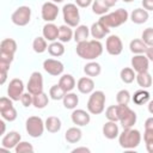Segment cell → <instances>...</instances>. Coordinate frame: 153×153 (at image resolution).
Listing matches in <instances>:
<instances>
[{
  "label": "cell",
  "instance_id": "obj_1",
  "mask_svg": "<svg viewBox=\"0 0 153 153\" xmlns=\"http://www.w3.org/2000/svg\"><path fill=\"white\" fill-rule=\"evenodd\" d=\"M103 53V45L98 39L84 41L76 44V54L84 60H94Z\"/></svg>",
  "mask_w": 153,
  "mask_h": 153
},
{
  "label": "cell",
  "instance_id": "obj_2",
  "mask_svg": "<svg viewBox=\"0 0 153 153\" xmlns=\"http://www.w3.org/2000/svg\"><path fill=\"white\" fill-rule=\"evenodd\" d=\"M120 146L124 149H133L137 147L141 142V133L134 128L123 129V131L118 135Z\"/></svg>",
  "mask_w": 153,
  "mask_h": 153
},
{
  "label": "cell",
  "instance_id": "obj_3",
  "mask_svg": "<svg viewBox=\"0 0 153 153\" xmlns=\"http://www.w3.org/2000/svg\"><path fill=\"white\" fill-rule=\"evenodd\" d=\"M128 17H129V14H128L127 10L118 8L115 12L102 16L99 18V22L103 23L105 26H108L110 29V27H117V26L124 24L128 20Z\"/></svg>",
  "mask_w": 153,
  "mask_h": 153
},
{
  "label": "cell",
  "instance_id": "obj_4",
  "mask_svg": "<svg viewBox=\"0 0 153 153\" xmlns=\"http://www.w3.org/2000/svg\"><path fill=\"white\" fill-rule=\"evenodd\" d=\"M105 108V94L103 91H94L91 93L87 102V110L92 115H99Z\"/></svg>",
  "mask_w": 153,
  "mask_h": 153
},
{
  "label": "cell",
  "instance_id": "obj_5",
  "mask_svg": "<svg viewBox=\"0 0 153 153\" xmlns=\"http://www.w3.org/2000/svg\"><path fill=\"white\" fill-rule=\"evenodd\" d=\"M117 110H118V118L120 122L123 127V129L127 128H133V126L136 123V114L135 111H133L128 104H118L117 105Z\"/></svg>",
  "mask_w": 153,
  "mask_h": 153
},
{
  "label": "cell",
  "instance_id": "obj_6",
  "mask_svg": "<svg viewBox=\"0 0 153 153\" xmlns=\"http://www.w3.org/2000/svg\"><path fill=\"white\" fill-rule=\"evenodd\" d=\"M25 128H26L27 134L31 137H39V136H42V134H43V131L45 129V124H44V122H43V120L41 117L30 116L26 120Z\"/></svg>",
  "mask_w": 153,
  "mask_h": 153
},
{
  "label": "cell",
  "instance_id": "obj_7",
  "mask_svg": "<svg viewBox=\"0 0 153 153\" xmlns=\"http://www.w3.org/2000/svg\"><path fill=\"white\" fill-rule=\"evenodd\" d=\"M62 13H63V20L67 25H69L71 27H76L79 25L80 14L78 6L75 4H66L62 8Z\"/></svg>",
  "mask_w": 153,
  "mask_h": 153
},
{
  "label": "cell",
  "instance_id": "obj_8",
  "mask_svg": "<svg viewBox=\"0 0 153 153\" xmlns=\"http://www.w3.org/2000/svg\"><path fill=\"white\" fill-rule=\"evenodd\" d=\"M12 23L17 26H25L31 19V8L29 6H19L12 13Z\"/></svg>",
  "mask_w": 153,
  "mask_h": 153
},
{
  "label": "cell",
  "instance_id": "obj_9",
  "mask_svg": "<svg viewBox=\"0 0 153 153\" xmlns=\"http://www.w3.org/2000/svg\"><path fill=\"white\" fill-rule=\"evenodd\" d=\"M24 93V84L20 79H12L8 84V87H7V96L13 100V102H17V100H20L22 96Z\"/></svg>",
  "mask_w": 153,
  "mask_h": 153
},
{
  "label": "cell",
  "instance_id": "obj_10",
  "mask_svg": "<svg viewBox=\"0 0 153 153\" xmlns=\"http://www.w3.org/2000/svg\"><path fill=\"white\" fill-rule=\"evenodd\" d=\"M105 49L106 51L110 54V55H120L123 50V43L121 41V38L116 35H110L108 38H106V42H105Z\"/></svg>",
  "mask_w": 153,
  "mask_h": 153
},
{
  "label": "cell",
  "instance_id": "obj_11",
  "mask_svg": "<svg viewBox=\"0 0 153 153\" xmlns=\"http://www.w3.org/2000/svg\"><path fill=\"white\" fill-rule=\"evenodd\" d=\"M27 91L31 94H38L43 92V76L39 72H33L27 81Z\"/></svg>",
  "mask_w": 153,
  "mask_h": 153
},
{
  "label": "cell",
  "instance_id": "obj_12",
  "mask_svg": "<svg viewBox=\"0 0 153 153\" xmlns=\"http://www.w3.org/2000/svg\"><path fill=\"white\" fill-rule=\"evenodd\" d=\"M59 14V8L55 2L49 1L44 2L42 6V19L45 20L47 23H51L57 18Z\"/></svg>",
  "mask_w": 153,
  "mask_h": 153
},
{
  "label": "cell",
  "instance_id": "obj_13",
  "mask_svg": "<svg viewBox=\"0 0 153 153\" xmlns=\"http://www.w3.org/2000/svg\"><path fill=\"white\" fill-rule=\"evenodd\" d=\"M43 69H44L48 74L54 75V76H57V75L62 74L65 67H63V63L60 62L59 60L47 59V60H44V62H43Z\"/></svg>",
  "mask_w": 153,
  "mask_h": 153
},
{
  "label": "cell",
  "instance_id": "obj_14",
  "mask_svg": "<svg viewBox=\"0 0 153 153\" xmlns=\"http://www.w3.org/2000/svg\"><path fill=\"white\" fill-rule=\"evenodd\" d=\"M131 67L136 73H142V72H147L148 71V66H149V60L146 55L143 54H135L131 57Z\"/></svg>",
  "mask_w": 153,
  "mask_h": 153
},
{
  "label": "cell",
  "instance_id": "obj_15",
  "mask_svg": "<svg viewBox=\"0 0 153 153\" xmlns=\"http://www.w3.org/2000/svg\"><path fill=\"white\" fill-rule=\"evenodd\" d=\"M22 136L18 131H10L6 135H4L2 140H1V147L5 149H11V148H16V146L20 142Z\"/></svg>",
  "mask_w": 153,
  "mask_h": 153
},
{
  "label": "cell",
  "instance_id": "obj_16",
  "mask_svg": "<svg viewBox=\"0 0 153 153\" xmlns=\"http://www.w3.org/2000/svg\"><path fill=\"white\" fill-rule=\"evenodd\" d=\"M71 118H72V122L79 127H84V126L88 124L91 121L90 114L82 109H74L71 115Z\"/></svg>",
  "mask_w": 153,
  "mask_h": 153
},
{
  "label": "cell",
  "instance_id": "obj_17",
  "mask_svg": "<svg viewBox=\"0 0 153 153\" xmlns=\"http://www.w3.org/2000/svg\"><path fill=\"white\" fill-rule=\"evenodd\" d=\"M109 32H110V29L108 26H105L103 23H100L99 20L97 23H93L91 29H90V33L92 35V37L94 39H98V41L104 38Z\"/></svg>",
  "mask_w": 153,
  "mask_h": 153
},
{
  "label": "cell",
  "instance_id": "obj_18",
  "mask_svg": "<svg viewBox=\"0 0 153 153\" xmlns=\"http://www.w3.org/2000/svg\"><path fill=\"white\" fill-rule=\"evenodd\" d=\"M42 33H43V37L49 42H54L59 39V27L53 23H47L43 26Z\"/></svg>",
  "mask_w": 153,
  "mask_h": 153
},
{
  "label": "cell",
  "instance_id": "obj_19",
  "mask_svg": "<svg viewBox=\"0 0 153 153\" xmlns=\"http://www.w3.org/2000/svg\"><path fill=\"white\" fill-rule=\"evenodd\" d=\"M76 87H78L79 92H81L84 94H88V93H92L94 90V81L90 76H82L78 80Z\"/></svg>",
  "mask_w": 153,
  "mask_h": 153
},
{
  "label": "cell",
  "instance_id": "obj_20",
  "mask_svg": "<svg viewBox=\"0 0 153 153\" xmlns=\"http://www.w3.org/2000/svg\"><path fill=\"white\" fill-rule=\"evenodd\" d=\"M103 135L109 140H112V139L117 137L120 135V133H118V126L116 124V122L108 121L103 126Z\"/></svg>",
  "mask_w": 153,
  "mask_h": 153
},
{
  "label": "cell",
  "instance_id": "obj_21",
  "mask_svg": "<svg viewBox=\"0 0 153 153\" xmlns=\"http://www.w3.org/2000/svg\"><path fill=\"white\" fill-rule=\"evenodd\" d=\"M148 17H149L148 11H146L145 8H135L131 12V14H130V19L135 24H143V23H146Z\"/></svg>",
  "mask_w": 153,
  "mask_h": 153
},
{
  "label": "cell",
  "instance_id": "obj_22",
  "mask_svg": "<svg viewBox=\"0 0 153 153\" xmlns=\"http://www.w3.org/2000/svg\"><path fill=\"white\" fill-rule=\"evenodd\" d=\"M88 35H90V29L86 25H78L76 29H75V31H74L73 39L76 43H80V42L87 41Z\"/></svg>",
  "mask_w": 153,
  "mask_h": 153
},
{
  "label": "cell",
  "instance_id": "obj_23",
  "mask_svg": "<svg viewBox=\"0 0 153 153\" xmlns=\"http://www.w3.org/2000/svg\"><path fill=\"white\" fill-rule=\"evenodd\" d=\"M81 136H82V133L76 127H72V128L67 129V131L65 134V139L69 143H76V142H79L81 140Z\"/></svg>",
  "mask_w": 153,
  "mask_h": 153
},
{
  "label": "cell",
  "instance_id": "obj_24",
  "mask_svg": "<svg viewBox=\"0 0 153 153\" xmlns=\"http://www.w3.org/2000/svg\"><path fill=\"white\" fill-rule=\"evenodd\" d=\"M45 124V129L49 131V133H57L60 129H61V120L56 116H50L45 120L44 122Z\"/></svg>",
  "mask_w": 153,
  "mask_h": 153
},
{
  "label": "cell",
  "instance_id": "obj_25",
  "mask_svg": "<svg viewBox=\"0 0 153 153\" xmlns=\"http://www.w3.org/2000/svg\"><path fill=\"white\" fill-rule=\"evenodd\" d=\"M0 51L14 55V53L17 51V43H16V41L12 39V38L2 39L1 43H0Z\"/></svg>",
  "mask_w": 153,
  "mask_h": 153
},
{
  "label": "cell",
  "instance_id": "obj_26",
  "mask_svg": "<svg viewBox=\"0 0 153 153\" xmlns=\"http://www.w3.org/2000/svg\"><path fill=\"white\" fill-rule=\"evenodd\" d=\"M59 85L66 91V92H71L74 87H75V80L71 74H63L60 80H59Z\"/></svg>",
  "mask_w": 153,
  "mask_h": 153
},
{
  "label": "cell",
  "instance_id": "obj_27",
  "mask_svg": "<svg viewBox=\"0 0 153 153\" xmlns=\"http://www.w3.org/2000/svg\"><path fill=\"white\" fill-rule=\"evenodd\" d=\"M62 100H63V106L66 109H69V110H74L76 108L78 103H79L78 96L73 92H67Z\"/></svg>",
  "mask_w": 153,
  "mask_h": 153
},
{
  "label": "cell",
  "instance_id": "obj_28",
  "mask_svg": "<svg viewBox=\"0 0 153 153\" xmlns=\"http://www.w3.org/2000/svg\"><path fill=\"white\" fill-rule=\"evenodd\" d=\"M73 35H74V32L72 31L69 25H61L59 27V41L60 42H62V43L69 42L73 38Z\"/></svg>",
  "mask_w": 153,
  "mask_h": 153
},
{
  "label": "cell",
  "instance_id": "obj_29",
  "mask_svg": "<svg viewBox=\"0 0 153 153\" xmlns=\"http://www.w3.org/2000/svg\"><path fill=\"white\" fill-rule=\"evenodd\" d=\"M102 72V67L98 62H94V61H91L88 62L87 65H85L84 67V73L87 75V76H98Z\"/></svg>",
  "mask_w": 153,
  "mask_h": 153
},
{
  "label": "cell",
  "instance_id": "obj_30",
  "mask_svg": "<svg viewBox=\"0 0 153 153\" xmlns=\"http://www.w3.org/2000/svg\"><path fill=\"white\" fill-rule=\"evenodd\" d=\"M129 48H130V51L134 53V54H143V53H146L148 45H147L142 39L136 38V39H133V41L130 42Z\"/></svg>",
  "mask_w": 153,
  "mask_h": 153
},
{
  "label": "cell",
  "instance_id": "obj_31",
  "mask_svg": "<svg viewBox=\"0 0 153 153\" xmlns=\"http://www.w3.org/2000/svg\"><path fill=\"white\" fill-rule=\"evenodd\" d=\"M136 81H137L139 86L142 87V88H148V87L152 86V76H151V74L148 72L137 73Z\"/></svg>",
  "mask_w": 153,
  "mask_h": 153
},
{
  "label": "cell",
  "instance_id": "obj_32",
  "mask_svg": "<svg viewBox=\"0 0 153 153\" xmlns=\"http://www.w3.org/2000/svg\"><path fill=\"white\" fill-rule=\"evenodd\" d=\"M48 53H49L51 56H56V57L63 55V53H65V47H63L62 42H56V41L51 42V43L48 45Z\"/></svg>",
  "mask_w": 153,
  "mask_h": 153
},
{
  "label": "cell",
  "instance_id": "obj_33",
  "mask_svg": "<svg viewBox=\"0 0 153 153\" xmlns=\"http://www.w3.org/2000/svg\"><path fill=\"white\" fill-rule=\"evenodd\" d=\"M32 49L35 53L37 54H42L48 49V44H47V39L44 37H36L32 42Z\"/></svg>",
  "mask_w": 153,
  "mask_h": 153
},
{
  "label": "cell",
  "instance_id": "obj_34",
  "mask_svg": "<svg viewBox=\"0 0 153 153\" xmlns=\"http://www.w3.org/2000/svg\"><path fill=\"white\" fill-rule=\"evenodd\" d=\"M49 103V98L44 92H41L38 94H33V106L37 109H44Z\"/></svg>",
  "mask_w": 153,
  "mask_h": 153
},
{
  "label": "cell",
  "instance_id": "obj_35",
  "mask_svg": "<svg viewBox=\"0 0 153 153\" xmlns=\"http://www.w3.org/2000/svg\"><path fill=\"white\" fill-rule=\"evenodd\" d=\"M120 76H121V80L124 84H131L134 81V79H136V75L134 73V69L133 68H129V67L123 68L121 71V73H120Z\"/></svg>",
  "mask_w": 153,
  "mask_h": 153
},
{
  "label": "cell",
  "instance_id": "obj_36",
  "mask_svg": "<svg viewBox=\"0 0 153 153\" xmlns=\"http://www.w3.org/2000/svg\"><path fill=\"white\" fill-rule=\"evenodd\" d=\"M92 11L96 14L104 16L109 11V7L106 6L104 0H93V2H92Z\"/></svg>",
  "mask_w": 153,
  "mask_h": 153
},
{
  "label": "cell",
  "instance_id": "obj_37",
  "mask_svg": "<svg viewBox=\"0 0 153 153\" xmlns=\"http://www.w3.org/2000/svg\"><path fill=\"white\" fill-rule=\"evenodd\" d=\"M66 93H67V92H66L59 84H57V85H53V86L50 87V90H49V96H50V98L54 99V100L63 99V97H65Z\"/></svg>",
  "mask_w": 153,
  "mask_h": 153
},
{
  "label": "cell",
  "instance_id": "obj_38",
  "mask_svg": "<svg viewBox=\"0 0 153 153\" xmlns=\"http://www.w3.org/2000/svg\"><path fill=\"white\" fill-rule=\"evenodd\" d=\"M148 100H149V93L145 90H140V91L135 92L133 96V102L137 105H142V104L147 103Z\"/></svg>",
  "mask_w": 153,
  "mask_h": 153
},
{
  "label": "cell",
  "instance_id": "obj_39",
  "mask_svg": "<svg viewBox=\"0 0 153 153\" xmlns=\"http://www.w3.org/2000/svg\"><path fill=\"white\" fill-rule=\"evenodd\" d=\"M105 116L109 121H114V122H118V110H117V105H111L105 110Z\"/></svg>",
  "mask_w": 153,
  "mask_h": 153
},
{
  "label": "cell",
  "instance_id": "obj_40",
  "mask_svg": "<svg viewBox=\"0 0 153 153\" xmlns=\"http://www.w3.org/2000/svg\"><path fill=\"white\" fill-rule=\"evenodd\" d=\"M116 100H117V104H128L129 100H130V93L128 90H121L117 92L116 94Z\"/></svg>",
  "mask_w": 153,
  "mask_h": 153
},
{
  "label": "cell",
  "instance_id": "obj_41",
  "mask_svg": "<svg viewBox=\"0 0 153 153\" xmlns=\"http://www.w3.org/2000/svg\"><path fill=\"white\" fill-rule=\"evenodd\" d=\"M16 153H29V152H33V147L31 143L26 142V141H20L16 148H14Z\"/></svg>",
  "mask_w": 153,
  "mask_h": 153
},
{
  "label": "cell",
  "instance_id": "obj_42",
  "mask_svg": "<svg viewBox=\"0 0 153 153\" xmlns=\"http://www.w3.org/2000/svg\"><path fill=\"white\" fill-rule=\"evenodd\" d=\"M1 117L5 120V121H8V122H12L17 118V110L14 109V106L5 110V111H1Z\"/></svg>",
  "mask_w": 153,
  "mask_h": 153
},
{
  "label": "cell",
  "instance_id": "obj_43",
  "mask_svg": "<svg viewBox=\"0 0 153 153\" xmlns=\"http://www.w3.org/2000/svg\"><path fill=\"white\" fill-rule=\"evenodd\" d=\"M142 41L148 47L153 45V27H147V29L143 30V32H142Z\"/></svg>",
  "mask_w": 153,
  "mask_h": 153
},
{
  "label": "cell",
  "instance_id": "obj_44",
  "mask_svg": "<svg viewBox=\"0 0 153 153\" xmlns=\"http://www.w3.org/2000/svg\"><path fill=\"white\" fill-rule=\"evenodd\" d=\"M20 102H22L23 106L29 108L30 105L33 104V94H31L29 91H27L26 93H23V96H22V98H20Z\"/></svg>",
  "mask_w": 153,
  "mask_h": 153
},
{
  "label": "cell",
  "instance_id": "obj_45",
  "mask_svg": "<svg viewBox=\"0 0 153 153\" xmlns=\"http://www.w3.org/2000/svg\"><path fill=\"white\" fill-rule=\"evenodd\" d=\"M12 102L13 100L10 97H1L0 98V112L7 110L10 108H12L13 106V103Z\"/></svg>",
  "mask_w": 153,
  "mask_h": 153
},
{
  "label": "cell",
  "instance_id": "obj_46",
  "mask_svg": "<svg viewBox=\"0 0 153 153\" xmlns=\"http://www.w3.org/2000/svg\"><path fill=\"white\" fill-rule=\"evenodd\" d=\"M14 55L12 54H7V53H1L0 51V63H5V65H11L13 61Z\"/></svg>",
  "mask_w": 153,
  "mask_h": 153
},
{
  "label": "cell",
  "instance_id": "obj_47",
  "mask_svg": "<svg viewBox=\"0 0 153 153\" xmlns=\"http://www.w3.org/2000/svg\"><path fill=\"white\" fill-rule=\"evenodd\" d=\"M92 2H93V0H75V4H76V6H79V7H82V8H85V7H88L90 5H92Z\"/></svg>",
  "mask_w": 153,
  "mask_h": 153
},
{
  "label": "cell",
  "instance_id": "obj_48",
  "mask_svg": "<svg viewBox=\"0 0 153 153\" xmlns=\"http://www.w3.org/2000/svg\"><path fill=\"white\" fill-rule=\"evenodd\" d=\"M143 140L145 142H152L153 141V130H146L145 129V133H143Z\"/></svg>",
  "mask_w": 153,
  "mask_h": 153
},
{
  "label": "cell",
  "instance_id": "obj_49",
  "mask_svg": "<svg viewBox=\"0 0 153 153\" xmlns=\"http://www.w3.org/2000/svg\"><path fill=\"white\" fill-rule=\"evenodd\" d=\"M142 7L146 11H153V0H142Z\"/></svg>",
  "mask_w": 153,
  "mask_h": 153
},
{
  "label": "cell",
  "instance_id": "obj_50",
  "mask_svg": "<svg viewBox=\"0 0 153 153\" xmlns=\"http://www.w3.org/2000/svg\"><path fill=\"white\" fill-rule=\"evenodd\" d=\"M145 129L146 130H153V117H149L145 122Z\"/></svg>",
  "mask_w": 153,
  "mask_h": 153
},
{
  "label": "cell",
  "instance_id": "obj_51",
  "mask_svg": "<svg viewBox=\"0 0 153 153\" xmlns=\"http://www.w3.org/2000/svg\"><path fill=\"white\" fill-rule=\"evenodd\" d=\"M145 54H146V56L148 57V60L153 62V45H152V47H148Z\"/></svg>",
  "mask_w": 153,
  "mask_h": 153
},
{
  "label": "cell",
  "instance_id": "obj_52",
  "mask_svg": "<svg viewBox=\"0 0 153 153\" xmlns=\"http://www.w3.org/2000/svg\"><path fill=\"white\" fill-rule=\"evenodd\" d=\"M73 153H78V152H85V153H90V148L87 147H76L72 151Z\"/></svg>",
  "mask_w": 153,
  "mask_h": 153
},
{
  "label": "cell",
  "instance_id": "obj_53",
  "mask_svg": "<svg viewBox=\"0 0 153 153\" xmlns=\"http://www.w3.org/2000/svg\"><path fill=\"white\" fill-rule=\"evenodd\" d=\"M7 73H8V72H6V71H0V75H1L0 84H1V85L5 84V81H6V79H7Z\"/></svg>",
  "mask_w": 153,
  "mask_h": 153
},
{
  "label": "cell",
  "instance_id": "obj_54",
  "mask_svg": "<svg viewBox=\"0 0 153 153\" xmlns=\"http://www.w3.org/2000/svg\"><path fill=\"white\" fill-rule=\"evenodd\" d=\"M105 1V4H106V6L110 8V7H112V6H115L116 4H117V1L118 0H104Z\"/></svg>",
  "mask_w": 153,
  "mask_h": 153
},
{
  "label": "cell",
  "instance_id": "obj_55",
  "mask_svg": "<svg viewBox=\"0 0 153 153\" xmlns=\"http://www.w3.org/2000/svg\"><path fill=\"white\" fill-rule=\"evenodd\" d=\"M146 148H147L148 153H153V141L152 142H147L146 143Z\"/></svg>",
  "mask_w": 153,
  "mask_h": 153
},
{
  "label": "cell",
  "instance_id": "obj_56",
  "mask_svg": "<svg viewBox=\"0 0 153 153\" xmlns=\"http://www.w3.org/2000/svg\"><path fill=\"white\" fill-rule=\"evenodd\" d=\"M148 111L153 115V100H151V102L148 103Z\"/></svg>",
  "mask_w": 153,
  "mask_h": 153
},
{
  "label": "cell",
  "instance_id": "obj_57",
  "mask_svg": "<svg viewBox=\"0 0 153 153\" xmlns=\"http://www.w3.org/2000/svg\"><path fill=\"white\" fill-rule=\"evenodd\" d=\"M0 126H1V134H4L5 133V122L0 121Z\"/></svg>",
  "mask_w": 153,
  "mask_h": 153
},
{
  "label": "cell",
  "instance_id": "obj_58",
  "mask_svg": "<svg viewBox=\"0 0 153 153\" xmlns=\"http://www.w3.org/2000/svg\"><path fill=\"white\" fill-rule=\"evenodd\" d=\"M53 2H55V4H60V2H62L63 0H51Z\"/></svg>",
  "mask_w": 153,
  "mask_h": 153
},
{
  "label": "cell",
  "instance_id": "obj_59",
  "mask_svg": "<svg viewBox=\"0 0 153 153\" xmlns=\"http://www.w3.org/2000/svg\"><path fill=\"white\" fill-rule=\"evenodd\" d=\"M123 1H124V2H131L133 0H123Z\"/></svg>",
  "mask_w": 153,
  "mask_h": 153
}]
</instances>
